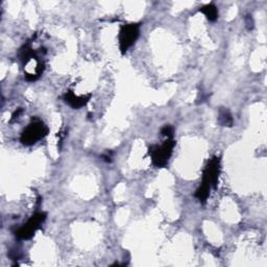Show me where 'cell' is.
I'll return each instance as SVG.
<instances>
[{
  "instance_id": "1",
  "label": "cell",
  "mask_w": 267,
  "mask_h": 267,
  "mask_svg": "<svg viewBox=\"0 0 267 267\" xmlns=\"http://www.w3.org/2000/svg\"><path fill=\"white\" fill-rule=\"evenodd\" d=\"M176 146V141L172 138H166L161 145H152L150 148V156L153 164L158 168H163L168 164L169 159Z\"/></svg>"
},
{
  "instance_id": "2",
  "label": "cell",
  "mask_w": 267,
  "mask_h": 267,
  "mask_svg": "<svg viewBox=\"0 0 267 267\" xmlns=\"http://www.w3.org/2000/svg\"><path fill=\"white\" fill-rule=\"evenodd\" d=\"M48 128L41 120H32V122L26 126L20 137V141L24 145H34L40 140L47 136Z\"/></svg>"
},
{
  "instance_id": "3",
  "label": "cell",
  "mask_w": 267,
  "mask_h": 267,
  "mask_svg": "<svg viewBox=\"0 0 267 267\" xmlns=\"http://www.w3.org/2000/svg\"><path fill=\"white\" fill-rule=\"evenodd\" d=\"M140 23H129L122 25L119 31V48L121 55H124L126 51L136 43L140 36Z\"/></svg>"
},
{
  "instance_id": "4",
  "label": "cell",
  "mask_w": 267,
  "mask_h": 267,
  "mask_svg": "<svg viewBox=\"0 0 267 267\" xmlns=\"http://www.w3.org/2000/svg\"><path fill=\"white\" fill-rule=\"evenodd\" d=\"M220 175V159L213 157L206 165L203 172V181L199 187L211 191L212 188H216Z\"/></svg>"
},
{
  "instance_id": "5",
  "label": "cell",
  "mask_w": 267,
  "mask_h": 267,
  "mask_svg": "<svg viewBox=\"0 0 267 267\" xmlns=\"http://www.w3.org/2000/svg\"><path fill=\"white\" fill-rule=\"evenodd\" d=\"M47 214L45 212H36L35 214L16 231V237L21 240L31 239L35 233L41 228L43 222L46 220Z\"/></svg>"
},
{
  "instance_id": "6",
  "label": "cell",
  "mask_w": 267,
  "mask_h": 267,
  "mask_svg": "<svg viewBox=\"0 0 267 267\" xmlns=\"http://www.w3.org/2000/svg\"><path fill=\"white\" fill-rule=\"evenodd\" d=\"M91 95H76L73 91H68L65 93L64 95V100L66 103H68L70 106H72L73 109H81L83 106H85L88 101L90 100Z\"/></svg>"
},
{
  "instance_id": "7",
  "label": "cell",
  "mask_w": 267,
  "mask_h": 267,
  "mask_svg": "<svg viewBox=\"0 0 267 267\" xmlns=\"http://www.w3.org/2000/svg\"><path fill=\"white\" fill-rule=\"evenodd\" d=\"M199 12H202L203 14L206 16V18L211 22L216 21L218 18V9L213 3L208 4L204 6L203 8H200Z\"/></svg>"
},
{
  "instance_id": "8",
  "label": "cell",
  "mask_w": 267,
  "mask_h": 267,
  "mask_svg": "<svg viewBox=\"0 0 267 267\" xmlns=\"http://www.w3.org/2000/svg\"><path fill=\"white\" fill-rule=\"evenodd\" d=\"M218 121L220 123V125L225 126V127H231L234 124V119L232 117L231 112L225 109V108H221L218 112Z\"/></svg>"
},
{
  "instance_id": "9",
  "label": "cell",
  "mask_w": 267,
  "mask_h": 267,
  "mask_svg": "<svg viewBox=\"0 0 267 267\" xmlns=\"http://www.w3.org/2000/svg\"><path fill=\"white\" fill-rule=\"evenodd\" d=\"M161 135L166 138H172L173 136V127L170 125H165L161 129Z\"/></svg>"
},
{
  "instance_id": "10",
  "label": "cell",
  "mask_w": 267,
  "mask_h": 267,
  "mask_svg": "<svg viewBox=\"0 0 267 267\" xmlns=\"http://www.w3.org/2000/svg\"><path fill=\"white\" fill-rule=\"evenodd\" d=\"M253 24H255V23H253V19H252V17H251L250 15H247V16L245 17V25H246V28H247L248 30H252V29H253Z\"/></svg>"
},
{
  "instance_id": "11",
  "label": "cell",
  "mask_w": 267,
  "mask_h": 267,
  "mask_svg": "<svg viewBox=\"0 0 267 267\" xmlns=\"http://www.w3.org/2000/svg\"><path fill=\"white\" fill-rule=\"evenodd\" d=\"M22 112H23V110L22 109H18L14 114H13V117H12V121H15V120L16 119H18L19 118V116L22 114Z\"/></svg>"
}]
</instances>
